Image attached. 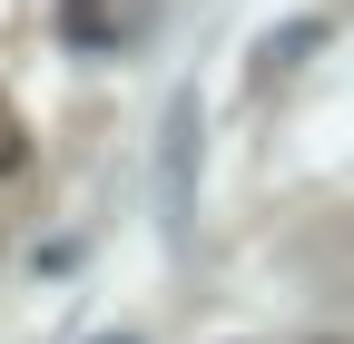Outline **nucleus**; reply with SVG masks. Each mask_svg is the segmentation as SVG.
<instances>
[{
  "instance_id": "f257e3e1",
  "label": "nucleus",
  "mask_w": 354,
  "mask_h": 344,
  "mask_svg": "<svg viewBox=\"0 0 354 344\" xmlns=\"http://www.w3.org/2000/svg\"><path fill=\"white\" fill-rule=\"evenodd\" d=\"M187 207H197V89L167 99V148H158V217L167 236H187Z\"/></svg>"
},
{
  "instance_id": "f03ea898",
  "label": "nucleus",
  "mask_w": 354,
  "mask_h": 344,
  "mask_svg": "<svg viewBox=\"0 0 354 344\" xmlns=\"http://www.w3.org/2000/svg\"><path fill=\"white\" fill-rule=\"evenodd\" d=\"M148 20H158V0H59V39H69V50H88V59L148 39Z\"/></svg>"
},
{
  "instance_id": "7ed1b4c3",
  "label": "nucleus",
  "mask_w": 354,
  "mask_h": 344,
  "mask_svg": "<svg viewBox=\"0 0 354 344\" xmlns=\"http://www.w3.org/2000/svg\"><path fill=\"white\" fill-rule=\"evenodd\" d=\"M10 167H30V128H20L10 99H0V178H10Z\"/></svg>"
},
{
  "instance_id": "20e7f679",
  "label": "nucleus",
  "mask_w": 354,
  "mask_h": 344,
  "mask_svg": "<svg viewBox=\"0 0 354 344\" xmlns=\"http://www.w3.org/2000/svg\"><path fill=\"white\" fill-rule=\"evenodd\" d=\"M99 344H138V334H99Z\"/></svg>"
}]
</instances>
